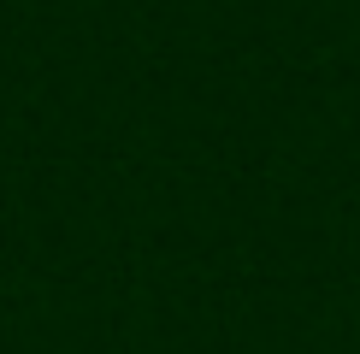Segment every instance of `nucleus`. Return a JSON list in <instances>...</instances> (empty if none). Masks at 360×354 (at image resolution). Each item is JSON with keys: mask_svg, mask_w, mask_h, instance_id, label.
<instances>
[]
</instances>
